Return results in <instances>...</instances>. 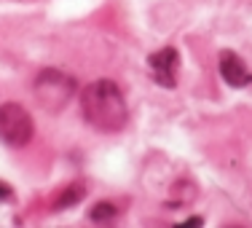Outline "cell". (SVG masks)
Returning a JSON list of instances; mask_svg holds the SVG:
<instances>
[{
	"label": "cell",
	"mask_w": 252,
	"mask_h": 228,
	"mask_svg": "<svg viewBox=\"0 0 252 228\" xmlns=\"http://www.w3.org/2000/svg\"><path fill=\"white\" fill-rule=\"evenodd\" d=\"M89 218H92L94 223H105V220H113V218H116V207H113L110 201H99V204H94V207H92Z\"/></svg>",
	"instance_id": "52a82bcc"
},
{
	"label": "cell",
	"mask_w": 252,
	"mask_h": 228,
	"mask_svg": "<svg viewBox=\"0 0 252 228\" xmlns=\"http://www.w3.org/2000/svg\"><path fill=\"white\" fill-rule=\"evenodd\" d=\"M73 92L75 81L62 70H43L35 81V97L40 105H46V110H59L62 105H67Z\"/></svg>",
	"instance_id": "3957f363"
},
{
	"label": "cell",
	"mask_w": 252,
	"mask_h": 228,
	"mask_svg": "<svg viewBox=\"0 0 252 228\" xmlns=\"http://www.w3.org/2000/svg\"><path fill=\"white\" fill-rule=\"evenodd\" d=\"M11 199V185L0 183V201H8Z\"/></svg>",
	"instance_id": "ba28073f"
},
{
	"label": "cell",
	"mask_w": 252,
	"mask_h": 228,
	"mask_svg": "<svg viewBox=\"0 0 252 228\" xmlns=\"http://www.w3.org/2000/svg\"><path fill=\"white\" fill-rule=\"evenodd\" d=\"M86 196V191H83V185H70V188H64L62 194L57 196V201H54V209H62V207H73Z\"/></svg>",
	"instance_id": "8992f818"
},
{
	"label": "cell",
	"mask_w": 252,
	"mask_h": 228,
	"mask_svg": "<svg viewBox=\"0 0 252 228\" xmlns=\"http://www.w3.org/2000/svg\"><path fill=\"white\" fill-rule=\"evenodd\" d=\"M220 75H223L228 86H236V89L252 83V73L247 70L244 59L233 51H220Z\"/></svg>",
	"instance_id": "5b68a950"
},
{
	"label": "cell",
	"mask_w": 252,
	"mask_h": 228,
	"mask_svg": "<svg viewBox=\"0 0 252 228\" xmlns=\"http://www.w3.org/2000/svg\"><path fill=\"white\" fill-rule=\"evenodd\" d=\"M83 116L99 131H118L124 129L129 110L121 89L113 81H94L83 89Z\"/></svg>",
	"instance_id": "6da1fadb"
},
{
	"label": "cell",
	"mask_w": 252,
	"mask_h": 228,
	"mask_svg": "<svg viewBox=\"0 0 252 228\" xmlns=\"http://www.w3.org/2000/svg\"><path fill=\"white\" fill-rule=\"evenodd\" d=\"M177 65H180V57L175 49H161L148 57V67H151L153 78L161 83V86L172 89L175 86V75H177Z\"/></svg>",
	"instance_id": "277c9868"
},
{
	"label": "cell",
	"mask_w": 252,
	"mask_h": 228,
	"mask_svg": "<svg viewBox=\"0 0 252 228\" xmlns=\"http://www.w3.org/2000/svg\"><path fill=\"white\" fill-rule=\"evenodd\" d=\"M35 124L30 113L16 102H5L0 105V140L11 148H25L32 140Z\"/></svg>",
	"instance_id": "7a4b0ae2"
}]
</instances>
